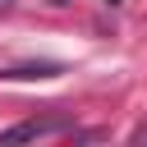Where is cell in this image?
<instances>
[{
	"mask_svg": "<svg viewBox=\"0 0 147 147\" xmlns=\"http://www.w3.org/2000/svg\"><path fill=\"white\" fill-rule=\"evenodd\" d=\"M60 129H69V119H23V124L5 129L0 142L14 147V142H32V138H46V133H60Z\"/></svg>",
	"mask_w": 147,
	"mask_h": 147,
	"instance_id": "1",
	"label": "cell"
},
{
	"mask_svg": "<svg viewBox=\"0 0 147 147\" xmlns=\"http://www.w3.org/2000/svg\"><path fill=\"white\" fill-rule=\"evenodd\" d=\"M55 74H60L55 60H37V64H14V69H5L0 78H55Z\"/></svg>",
	"mask_w": 147,
	"mask_h": 147,
	"instance_id": "2",
	"label": "cell"
},
{
	"mask_svg": "<svg viewBox=\"0 0 147 147\" xmlns=\"http://www.w3.org/2000/svg\"><path fill=\"white\" fill-rule=\"evenodd\" d=\"M9 5H14V0H0V9H9Z\"/></svg>",
	"mask_w": 147,
	"mask_h": 147,
	"instance_id": "3",
	"label": "cell"
},
{
	"mask_svg": "<svg viewBox=\"0 0 147 147\" xmlns=\"http://www.w3.org/2000/svg\"><path fill=\"white\" fill-rule=\"evenodd\" d=\"M51 5H69V0H51Z\"/></svg>",
	"mask_w": 147,
	"mask_h": 147,
	"instance_id": "4",
	"label": "cell"
},
{
	"mask_svg": "<svg viewBox=\"0 0 147 147\" xmlns=\"http://www.w3.org/2000/svg\"><path fill=\"white\" fill-rule=\"evenodd\" d=\"M110 5H119V0H110Z\"/></svg>",
	"mask_w": 147,
	"mask_h": 147,
	"instance_id": "5",
	"label": "cell"
}]
</instances>
